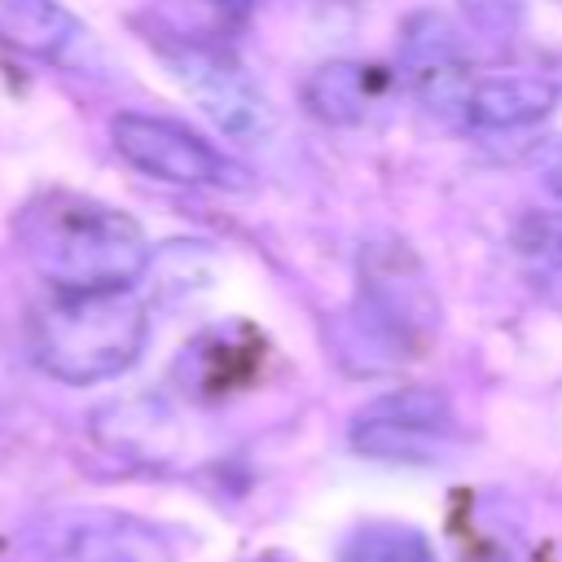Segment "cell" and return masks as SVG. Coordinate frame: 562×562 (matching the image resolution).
Masks as SVG:
<instances>
[{"label": "cell", "mask_w": 562, "mask_h": 562, "mask_svg": "<svg viewBox=\"0 0 562 562\" xmlns=\"http://www.w3.org/2000/svg\"><path fill=\"white\" fill-rule=\"evenodd\" d=\"M110 140L123 154V162H132L154 180L189 184V189H246V171L224 149H215L176 119L123 110L110 119Z\"/></svg>", "instance_id": "obj_3"}, {"label": "cell", "mask_w": 562, "mask_h": 562, "mask_svg": "<svg viewBox=\"0 0 562 562\" xmlns=\"http://www.w3.org/2000/svg\"><path fill=\"white\" fill-rule=\"evenodd\" d=\"M171 75L198 97V105L215 119L220 132L246 140V145H268L277 132L272 105L263 92L246 79V70L228 57V48H206V44H171Z\"/></svg>", "instance_id": "obj_5"}, {"label": "cell", "mask_w": 562, "mask_h": 562, "mask_svg": "<svg viewBox=\"0 0 562 562\" xmlns=\"http://www.w3.org/2000/svg\"><path fill=\"white\" fill-rule=\"evenodd\" d=\"M342 562H435V553L430 540L404 522H369L347 540Z\"/></svg>", "instance_id": "obj_12"}, {"label": "cell", "mask_w": 562, "mask_h": 562, "mask_svg": "<svg viewBox=\"0 0 562 562\" xmlns=\"http://www.w3.org/2000/svg\"><path fill=\"white\" fill-rule=\"evenodd\" d=\"M149 342V312L132 290H88L61 294L31 321V356L35 364L66 382L92 386L119 378L140 360Z\"/></svg>", "instance_id": "obj_2"}, {"label": "cell", "mask_w": 562, "mask_h": 562, "mask_svg": "<svg viewBox=\"0 0 562 562\" xmlns=\"http://www.w3.org/2000/svg\"><path fill=\"white\" fill-rule=\"evenodd\" d=\"M518 255L544 263V268H562V215H527L514 233Z\"/></svg>", "instance_id": "obj_13"}, {"label": "cell", "mask_w": 562, "mask_h": 562, "mask_svg": "<svg viewBox=\"0 0 562 562\" xmlns=\"http://www.w3.org/2000/svg\"><path fill=\"white\" fill-rule=\"evenodd\" d=\"M13 237L31 272L61 294L132 290L149 268V241L132 215L66 189L31 198L13 220Z\"/></svg>", "instance_id": "obj_1"}, {"label": "cell", "mask_w": 562, "mask_h": 562, "mask_svg": "<svg viewBox=\"0 0 562 562\" xmlns=\"http://www.w3.org/2000/svg\"><path fill=\"white\" fill-rule=\"evenodd\" d=\"M79 35V18L57 0H0V44L26 57L57 61Z\"/></svg>", "instance_id": "obj_9"}, {"label": "cell", "mask_w": 562, "mask_h": 562, "mask_svg": "<svg viewBox=\"0 0 562 562\" xmlns=\"http://www.w3.org/2000/svg\"><path fill=\"white\" fill-rule=\"evenodd\" d=\"M562 101V88L540 75V70H509V75H487L474 79L461 105V119L479 132H509V127H527L540 123L544 114H553V105Z\"/></svg>", "instance_id": "obj_8"}, {"label": "cell", "mask_w": 562, "mask_h": 562, "mask_svg": "<svg viewBox=\"0 0 562 562\" xmlns=\"http://www.w3.org/2000/svg\"><path fill=\"white\" fill-rule=\"evenodd\" d=\"M400 70L413 97L435 114H461L470 92V57L443 13H417L400 40Z\"/></svg>", "instance_id": "obj_6"}, {"label": "cell", "mask_w": 562, "mask_h": 562, "mask_svg": "<svg viewBox=\"0 0 562 562\" xmlns=\"http://www.w3.org/2000/svg\"><path fill=\"white\" fill-rule=\"evenodd\" d=\"M53 562H171L158 531H149L140 518L92 509L75 514L53 531L48 544Z\"/></svg>", "instance_id": "obj_7"}, {"label": "cell", "mask_w": 562, "mask_h": 562, "mask_svg": "<svg viewBox=\"0 0 562 562\" xmlns=\"http://www.w3.org/2000/svg\"><path fill=\"white\" fill-rule=\"evenodd\" d=\"M540 180L553 198H562V136H553L544 149H540Z\"/></svg>", "instance_id": "obj_14"}, {"label": "cell", "mask_w": 562, "mask_h": 562, "mask_svg": "<svg viewBox=\"0 0 562 562\" xmlns=\"http://www.w3.org/2000/svg\"><path fill=\"white\" fill-rule=\"evenodd\" d=\"M154 9L176 44H206V48H228V40L250 18V0H154Z\"/></svg>", "instance_id": "obj_11"}, {"label": "cell", "mask_w": 562, "mask_h": 562, "mask_svg": "<svg viewBox=\"0 0 562 562\" xmlns=\"http://www.w3.org/2000/svg\"><path fill=\"white\" fill-rule=\"evenodd\" d=\"M378 92H382V75H378L373 66H360V61H329V66H321V70L307 79V88H303L307 110H312L316 119L334 123V127L360 123V119L373 110Z\"/></svg>", "instance_id": "obj_10"}, {"label": "cell", "mask_w": 562, "mask_h": 562, "mask_svg": "<svg viewBox=\"0 0 562 562\" xmlns=\"http://www.w3.org/2000/svg\"><path fill=\"white\" fill-rule=\"evenodd\" d=\"M457 439L452 404L435 386H404L369 408L356 413L351 422V448L373 461H400V465H422L439 461Z\"/></svg>", "instance_id": "obj_4"}]
</instances>
